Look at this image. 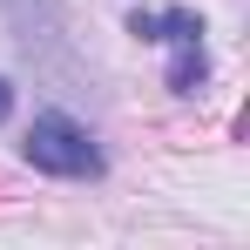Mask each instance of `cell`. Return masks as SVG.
<instances>
[{
	"instance_id": "1",
	"label": "cell",
	"mask_w": 250,
	"mask_h": 250,
	"mask_svg": "<svg viewBox=\"0 0 250 250\" xmlns=\"http://www.w3.org/2000/svg\"><path fill=\"white\" fill-rule=\"evenodd\" d=\"M21 156H27L34 169H47V176H102V149H95L88 128L68 122V115H34Z\"/></svg>"
},
{
	"instance_id": "2",
	"label": "cell",
	"mask_w": 250,
	"mask_h": 250,
	"mask_svg": "<svg viewBox=\"0 0 250 250\" xmlns=\"http://www.w3.org/2000/svg\"><path fill=\"white\" fill-rule=\"evenodd\" d=\"M128 34H142V41H169V47H203V21H196L189 7H169V14H135Z\"/></svg>"
},
{
	"instance_id": "3",
	"label": "cell",
	"mask_w": 250,
	"mask_h": 250,
	"mask_svg": "<svg viewBox=\"0 0 250 250\" xmlns=\"http://www.w3.org/2000/svg\"><path fill=\"white\" fill-rule=\"evenodd\" d=\"M209 75V61H203V47H176V61H169V88L176 95H196Z\"/></svg>"
},
{
	"instance_id": "4",
	"label": "cell",
	"mask_w": 250,
	"mask_h": 250,
	"mask_svg": "<svg viewBox=\"0 0 250 250\" xmlns=\"http://www.w3.org/2000/svg\"><path fill=\"white\" fill-rule=\"evenodd\" d=\"M7 108H14V88H7V82H0V122H7Z\"/></svg>"
}]
</instances>
